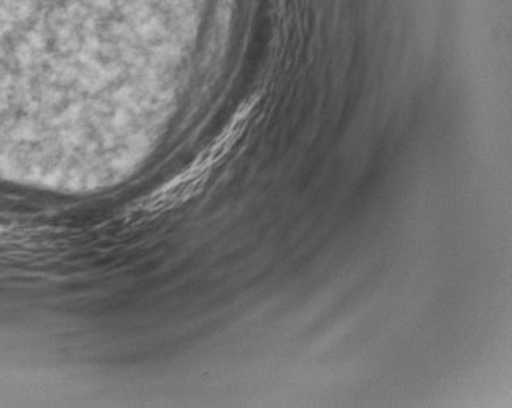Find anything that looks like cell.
<instances>
[{"label": "cell", "instance_id": "1", "mask_svg": "<svg viewBox=\"0 0 512 408\" xmlns=\"http://www.w3.org/2000/svg\"><path fill=\"white\" fill-rule=\"evenodd\" d=\"M253 107H255V101L245 102L239 112L234 115V119L224 128V132L184 172L175 175L174 179L164 183L163 187L138 200L133 211L145 214L164 213L197 196L219 162L231 153L240 136L244 135L248 120L252 117Z\"/></svg>", "mask_w": 512, "mask_h": 408}]
</instances>
